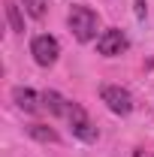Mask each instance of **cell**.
<instances>
[{"label": "cell", "instance_id": "8fae6325", "mask_svg": "<svg viewBox=\"0 0 154 157\" xmlns=\"http://www.w3.org/2000/svg\"><path fill=\"white\" fill-rule=\"evenodd\" d=\"M136 15H139V18L145 15V3H142V0H136Z\"/></svg>", "mask_w": 154, "mask_h": 157}, {"label": "cell", "instance_id": "52a82bcc", "mask_svg": "<svg viewBox=\"0 0 154 157\" xmlns=\"http://www.w3.org/2000/svg\"><path fill=\"white\" fill-rule=\"evenodd\" d=\"M42 106H45L52 115H67V109H70V103L60 97L58 91H45V94H42Z\"/></svg>", "mask_w": 154, "mask_h": 157}, {"label": "cell", "instance_id": "9c48e42d", "mask_svg": "<svg viewBox=\"0 0 154 157\" xmlns=\"http://www.w3.org/2000/svg\"><path fill=\"white\" fill-rule=\"evenodd\" d=\"M6 18H9V27L15 30V33H24V18H21V12H18V6L9 0L6 3Z\"/></svg>", "mask_w": 154, "mask_h": 157}, {"label": "cell", "instance_id": "ba28073f", "mask_svg": "<svg viewBox=\"0 0 154 157\" xmlns=\"http://www.w3.org/2000/svg\"><path fill=\"white\" fill-rule=\"evenodd\" d=\"M27 133L37 139V142H58V139H60L58 133H55L52 127H45V124H30V127H27Z\"/></svg>", "mask_w": 154, "mask_h": 157}, {"label": "cell", "instance_id": "7a4b0ae2", "mask_svg": "<svg viewBox=\"0 0 154 157\" xmlns=\"http://www.w3.org/2000/svg\"><path fill=\"white\" fill-rule=\"evenodd\" d=\"M30 55H33V60H37L39 67H52L58 60V55H60V42L52 33H39L30 42Z\"/></svg>", "mask_w": 154, "mask_h": 157}, {"label": "cell", "instance_id": "8992f818", "mask_svg": "<svg viewBox=\"0 0 154 157\" xmlns=\"http://www.w3.org/2000/svg\"><path fill=\"white\" fill-rule=\"evenodd\" d=\"M12 100H15V106H18L21 112H30V115H33V112H37L39 109V94L37 91H30V88H15V91H12Z\"/></svg>", "mask_w": 154, "mask_h": 157}, {"label": "cell", "instance_id": "30bf717a", "mask_svg": "<svg viewBox=\"0 0 154 157\" xmlns=\"http://www.w3.org/2000/svg\"><path fill=\"white\" fill-rule=\"evenodd\" d=\"M21 3L30 18H45V12H48V0H21Z\"/></svg>", "mask_w": 154, "mask_h": 157}, {"label": "cell", "instance_id": "3957f363", "mask_svg": "<svg viewBox=\"0 0 154 157\" xmlns=\"http://www.w3.org/2000/svg\"><path fill=\"white\" fill-rule=\"evenodd\" d=\"M67 118H70V127H73V136L76 139H82V142H97V127L91 124L88 112H85L79 103H70Z\"/></svg>", "mask_w": 154, "mask_h": 157}, {"label": "cell", "instance_id": "5b68a950", "mask_svg": "<svg viewBox=\"0 0 154 157\" xmlns=\"http://www.w3.org/2000/svg\"><path fill=\"white\" fill-rule=\"evenodd\" d=\"M127 45H130V42L124 36V30H118V27H109V30H103V33L97 36V52H100L103 58H115Z\"/></svg>", "mask_w": 154, "mask_h": 157}, {"label": "cell", "instance_id": "277c9868", "mask_svg": "<svg viewBox=\"0 0 154 157\" xmlns=\"http://www.w3.org/2000/svg\"><path fill=\"white\" fill-rule=\"evenodd\" d=\"M100 100L109 106V112H115V115H130L133 112V97H130V91H124V88H118V85H103L100 88Z\"/></svg>", "mask_w": 154, "mask_h": 157}, {"label": "cell", "instance_id": "6da1fadb", "mask_svg": "<svg viewBox=\"0 0 154 157\" xmlns=\"http://www.w3.org/2000/svg\"><path fill=\"white\" fill-rule=\"evenodd\" d=\"M67 24H70V33L79 42H91L97 36V30H100V15L91 6H73L70 15H67Z\"/></svg>", "mask_w": 154, "mask_h": 157}]
</instances>
